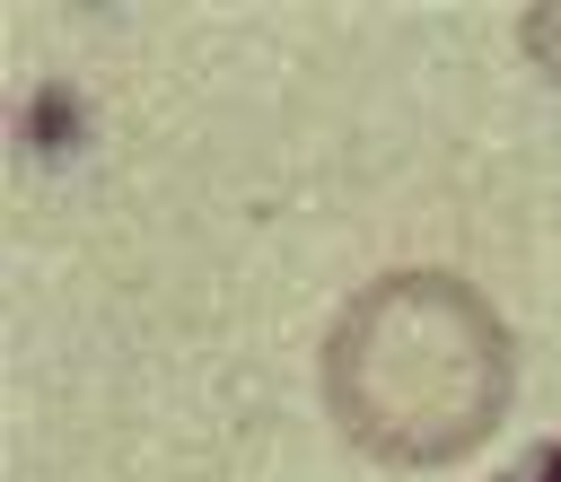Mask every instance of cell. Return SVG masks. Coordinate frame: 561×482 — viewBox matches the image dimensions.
<instances>
[{
	"mask_svg": "<svg viewBox=\"0 0 561 482\" xmlns=\"http://www.w3.org/2000/svg\"><path fill=\"white\" fill-rule=\"evenodd\" d=\"M508 394H517L508 315L465 272L403 263L333 307L324 412L359 456L394 473H438L500 429Z\"/></svg>",
	"mask_w": 561,
	"mask_h": 482,
	"instance_id": "1",
	"label": "cell"
},
{
	"mask_svg": "<svg viewBox=\"0 0 561 482\" xmlns=\"http://www.w3.org/2000/svg\"><path fill=\"white\" fill-rule=\"evenodd\" d=\"M517 44H526V61H535L543 79H561V0H535V9L517 18Z\"/></svg>",
	"mask_w": 561,
	"mask_h": 482,
	"instance_id": "2",
	"label": "cell"
},
{
	"mask_svg": "<svg viewBox=\"0 0 561 482\" xmlns=\"http://www.w3.org/2000/svg\"><path fill=\"white\" fill-rule=\"evenodd\" d=\"M491 482H561V438H543V447H526L508 473H491Z\"/></svg>",
	"mask_w": 561,
	"mask_h": 482,
	"instance_id": "3",
	"label": "cell"
}]
</instances>
